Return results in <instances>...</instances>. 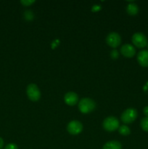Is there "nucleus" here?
<instances>
[{
    "instance_id": "21",
    "label": "nucleus",
    "mask_w": 148,
    "mask_h": 149,
    "mask_svg": "<svg viewBox=\"0 0 148 149\" xmlns=\"http://www.w3.org/2000/svg\"><path fill=\"white\" fill-rule=\"evenodd\" d=\"M3 146H4V141L1 138H0V149H2Z\"/></svg>"
},
{
    "instance_id": "8",
    "label": "nucleus",
    "mask_w": 148,
    "mask_h": 149,
    "mask_svg": "<svg viewBox=\"0 0 148 149\" xmlns=\"http://www.w3.org/2000/svg\"><path fill=\"white\" fill-rule=\"evenodd\" d=\"M64 100H65V103L68 106H75L78 101V96L75 93L69 92L65 94V97H64Z\"/></svg>"
},
{
    "instance_id": "14",
    "label": "nucleus",
    "mask_w": 148,
    "mask_h": 149,
    "mask_svg": "<svg viewBox=\"0 0 148 149\" xmlns=\"http://www.w3.org/2000/svg\"><path fill=\"white\" fill-rule=\"evenodd\" d=\"M141 127L144 131L148 132V117H145L141 121Z\"/></svg>"
},
{
    "instance_id": "5",
    "label": "nucleus",
    "mask_w": 148,
    "mask_h": 149,
    "mask_svg": "<svg viewBox=\"0 0 148 149\" xmlns=\"http://www.w3.org/2000/svg\"><path fill=\"white\" fill-rule=\"evenodd\" d=\"M132 42L138 48H144L147 45V39L144 33L137 32L132 36Z\"/></svg>"
},
{
    "instance_id": "19",
    "label": "nucleus",
    "mask_w": 148,
    "mask_h": 149,
    "mask_svg": "<svg viewBox=\"0 0 148 149\" xmlns=\"http://www.w3.org/2000/svg\"><path fill=\"white\" fill-rule=\"evenodd\" d=\"M100 9H101L100 5H94V6H93V7H92V11L98 12Z\"/></svg>"
},
{
    "instance_id": "10",
    "label": "nucleus",
    "mask_w": 148,
    "mask_h": 149,
    "mask_svg": "<svg viewBox=\"0 0 148 149\" xmlns=\"http://www.w3.org/2000/svg\"><path fill=\"white\" fill-rule=\"evenodd\" d=\"M137 61L142 67H148V50H142L137 55Z\"/></svg>"
},
{
    "instance_id": "2",
    "label": "nucleus",
    "mask_w": 148,
    "mask_h": 149,
    "mask_svg": "<svg viewBox=\"0 0 148 149\" xmlns=\"http://www.w3.org/2000/svg\"><path fill=\"white\" fill-rule=\"evenodd\" d=\"M103 128L108 132H113L119 128V121L115 116H108L103 122Z\"/></svg>"
},
{
    "instance_id": "15",
    "label": "nucleus",
    "mask_w": 148,
    "mask_h": 149,
    "mask_svg": "<svg viewBox=\"0 0 148 149\" xmlns=\"http://www.w3.org/2000/svg\"><path fill=\"white\" fill-rule=\"evenodd\" d=\"M24 16L25 18L27 20H32L33 19V17H34L31 10H27V11L25 12Z\"/></svg>"
},
{
    "instance_id": "1",
    "label": "nucleus",
    "mask_w": 148,
    "mask_h": 149,
    "mask_svg": "<svg viewBox=\"0 0 148 149\" xmlns=\"http://www.w3.org/2000/svg\"><path fill=\"white\" fill-rule=\"evenodd\" d=\"M96 108V103L91 98L84 97L80 100L78 103L79 111L83 113H89L92 112Z\"/></svg>"
},
{
    "instance_id": "7",
    "label": "nucleus",
    "mask_w": 148,
    "mask_h": 149,
    "mask_svg": "<svg viewBox=\"0 0 148 149\" xmlns=\"http://www.w3.org/2000/svg\"><path fill=\"white\" fill-rule=\"evenodd\" d=\"M106 42L110 47L113 48H116L121 43V37L116 32H112L107 35Z\"/></svg>"
},
{
    "instance_id": "9",
    "label": "nucleus",
    "mask_w": 148,
    "mask_h": 149,
    "mask_svg": "<svg viewBox=\"0 0 148 149\" xmlns=\"http://www.w3.org/2000/svg\"><path fill=\"white\" fill-rule=\"evenodd\" d=\"M120 52L122 55L126 58H132L134 56L136 53V49L130 44H126L124 45L120 48Z\"/></svg>"
},
{
    "instance_id": "6",
    "label": "nucleus",
    "mask_w": 148,
    "mask_h": 149,
    "mask_svg": "<svg viewBox=\"0 0 148 149\" xmlns=\"http://www.w3.org/2000/svg\"><path fill=\"white\" fill-rule=\"evenodd\" d=\"M67 130L71 135H76L81 133L83 130V125L79 121L73 120L69 122L67 126Z\"/></svg>"
},
{
    "instance_id": "13",
    "label": "nucleus",
    "mask_w": 148,
    "mask_h": 149,
    "mask_svg": "<svg viewBox=\"0 0 148 149\" xmlns=\"http://www.w3.org/2000/svg\"><path fill=\"white\" fill-rule=\"evenodd\" d=\"M119 133L122 135H124V136H126V135H129V134L131 133V130L129 128V127H127L126 125H122V126L119 127L118 128Z\"/></svg>"
},
{
    "instance_id": "11",
    "label": "nucleus",
    "mask_w": 148,
    "mask_h": 149,
    "mask_svg": "<svg viewBox=\"0 0 148 149\" xmlns=\"http://www.w3.org/2000/svg\"><path fill=\"white\" fill-rule=\"evenodd\" d=\"M121 143L118 141H111L106 143L103 146L102 149H121Z\"/></svg>"
},
{
    "instance_id": "20",
    "label": "nucleus",
    "mask_w": 148,
    "mask_h": 149,
    "mask_svg": "<svg viewBox=\"0 0 148 149\" xmlns=\"http://www.w3.org/2000/svg\"><path fill=\"white\" fill-rule=\"evenodd\" d=\"M144 113L145 114L146 117H148V106H146V107L144 108Z\"/></svg>"
},
{
    "instance_id": "17",
    "label": "nucleus",
    "mask_w": 148,
    "mask_h": 149,
    "mask_svg": "<svg viewBox=\"0 0 148 149\" xmlns=\"http://www.w3.org/2000/svg\"><path fill=\"white\" fill-rule=\"evenodd\" d=\"M110 56H111V58H113V60L117 59V58H118V56H119L118 52L116 49H114V50L112 51L111 53H110Z\"/></svg>"
},
{
    "instance_id": "4",
    "label": "nucleus",
    "mask_w": 148,
    "mask_h": 149,
    "mask_svg": "<svg viewBox=\"0 0 148 149\" xmlns=\"http://www.w3.org/2000/svg\"><path fill=\"white\" fill-rule=\"evenodd\" d=\"M26 93H27L28 97L31 101H38L41 97L40 90H39L37 85L35 84H29L26 89Z\"/></svg>"
},
{
    "instance_id": "18",
    "label": "nucleus",
    "mask_w": 148,
    "mask_h": 149,
    "mask_svg": "<svg viewBox=\"0 0 148 149\" xmlns=\"http://www.w3.org/2000/svg\"><path fill=\"white\" fill-rule=\"evenodd\" d=\"M4 149H18L17 146L15 143H9L5 146Z\"/></svg>"
},
{
    "instance_id": "12",
    "label": "nucleus",
    "mask_w": 148,
    "mask_h": 149,
    "mask_svg": "<svg viewBox=\"0 0 148 149\" xmlns=\"http://www.w3.org/2000/svg\"><path fill=\"white\" fill-rule=\"evenodd\" d=\"M126 11H127L128 14H129L130 15H135L139 12V7L134 3H131L127 6Z\"/></svg>"
},
{
    "instance_id": "16",
    "label": "nucleus",
    "mask_w": 148,
    "mask_h": 149,
    "mask_svg": "<svg viewBox=\"0 0 148 149\" xmlns=\"http://www.w3.org/2000/svg\"><path fill=\"white\" fill-rule=\"evenodd\" d=\"M34 2L35 1H33V0H32V1L31 0H22V1H20V3L24 6H30V4Z\"/></svg>"
},
{
    "instance_id": "3",
    "label": "nucleus",
    "mask_w": 148,
    "mask_h": 149,
    "mask_svg": "<svg viewBox=\"0 0 148 149\" xmlns=\"http://www.w3.org/2000/svg\"><path fill=\"white\" fill-rule=\"evenodd\" d=\"M137 116V111L135 109L130 108L123 112L121 115V120L125 124H131L136 120Z\"/></svg>"
},
{
    "instance_id": "22",
    "label": "nucleus",
    "mask_w": 148,
    "mask_h": 149,
    "mask_svg": "<svg viewBox=\"0 0 148 149\" xmlns=\"http://www.w3.org/2000/svg\"><path fill=\"white\" fill-rule=\"evenodd\" d=\"M147 48H148V44H147Z\"/></svg>"
}]
</instances>
